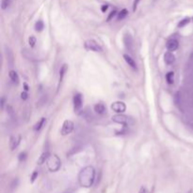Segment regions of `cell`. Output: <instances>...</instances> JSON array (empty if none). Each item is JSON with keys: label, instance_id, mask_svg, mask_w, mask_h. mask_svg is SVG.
<instances>
[{"label": "cell", "instance_id": "1", "mask_svg": "<svg viewBox=\"0 0 193 193\" xmlns=\"http://www.w3.org/2000/svg\"><path fill=\"white\" fill-rule=\"evenodd\" d=\"M95 180V170L92 166L83 168L78 174V182L83 188H91Z\"/></svg>", "mask_w": 193, "mask_h": 193}, {"label": "cell", "instance_id": "19", "mask_svg": "<svg viewBox=\"0 0 193 193\" xmlns=\"http://www.w3.org/2000/svg\"><path fill=\"white\" fill-rule=\"evenodd\" d=\"M166 79L169 84H173V82H174V73L173 72L168 73L166 74Z\"/></svg>", "mask_w": 193, "mask_h": 193}, {"label": "cell", "instance_id": "28", "mask_svg": "<svg viewBox=\"0 0 193 193\" xmlns=\"http://www.w3.org/2000/svg\"><path fill=\"white\" fill-rule=\"evenodd\" d=\"M140 1V0H135L134 1V4H133V11L135 12L137 9V7H138V4H139V2Z\"/></svg>", "mask_w": 193, "mask_h": 193}, {"label": "cell", "instance_id": "8", "mask_svg": "<svg viewBox=\"0 0 193 193\" xmlns=\"http://www.w3.org/2000/svg\"><path fill=\"white\" fill-rule=\"evenodd\" d=\"M123 43H124V46L128 51H132L133 48V39L131 37L130 34H125L123 37Z\"/></svg>", "mask_w": 193, "mask_h": 193}, {"label": "cell", "instance_id": "7", "mask_svg": "<svg viewBox=\"0 0 193 193\" xmlns=\"http://www.w3.org/2000/svg\"><path fill=\"white\" fill-rule=\"evenodd\" d=\"M83 105V98L80 93H76L74 96V109L75 111H79Z\"/></svg>", "mask_w": 193, "mask_h": 193}, {"label": "cell", "instance_id": "17", "mask_svg": "<svg viewBox=\"0 0 193 193\" xmlns=\"http://www.w3.org/2000/svg\"><path fill=\"white\" fill-rule=\"evenodd\" d=\"M43 28H44V24L42 20H39V21L36 22V24H35V30L36 31L41 32V31H43Z\"/></svg>", "mask_w": 193, "mask_h": 193}, {"label": "cell", "instance_id": "25", "mask_svg": "<svg viewBox=\"0 0 193 193\" xmlns=\"http://www.w3.org/2000/svg\"><path fill=\"white\" fill-rule=\"evenodd\" d=\"M116 14H117V12H116V11H112V12L109 13V17H108V19H107V21L109 22V21L111 20V19H113V18L115 17Z\"/></svg>", "mask_w": 193, "mask_h": 193}, {"label": "cell", "instance_id": "13", "mask_svg": "<svg viewBox=\"0 0 193 193\" xmlns=\"http://www.w3.org/2000/svg\"><path fill=\"white\" fill-rule=\"evenodd\" d=\"M94 111L97 114H99V115H103V114L105 113V111H107V109H105L104 104L98 103V104H96L94 105Z\"/></svg>", "mask_w": 193, "mask_h": 193}, {"label": "cell", "instance_id": "24", "mask_svg": "<svg viewBox=\"0 0 193 193\" xmlns=\"http://www.w3.org/2000/svg\"><path fill=\"white\" fill-rule=\"evenodd\" d=\"M17 186H18V179H14L12 182V184H11V189H12V191L15 190L16 188H17Z\"/></svg>", "mask_w": 193, "mask_h": 193}, {"label": "cell", "instance_id": "35", "mask_svg": "<svg viewBox=\"0 0 193 193\" xmlns=\"http://www.w3.org/2000/svg\"><path fill=\"white\" fill-rule=\"evenodd\" d=\"M192 21H193V18H192Z\"/></svg>", "mask_w": 193, "mask_h": 193}, {"label": "cell", "instance_id": "23", "mask_svg": "<svg viewBox=\"0 0 193 193\" xmlns=\"http://www.w3.org/2000/svg\"><path fill=\"white\" fill-rule=\"evenodd\" d=\"M28 43H29V45L30 47H34L36 43H37V40H36V38L34 36H30L29 39H28Z\"/></svg>", "mask_w": 193, "mask_h": 193}, {"label": "cell", "instance_id": "20", "mask_svg": "<svg viewBox=\"0 0 193 193\" xmlns=\"http://www.w3.org/2000/svg\"><path fill=\"white\" fill-rule=\"evenodd\" d=\"M128 15V11L126 9H122V11L118 13V20H122V19H124L125 17H126Z\"/></svg>", "mask_w": 193, "mask_h": 193}, {"label": "cell", "instance_id": "30", "mask_svg": "<svg viewBox=\"0 0 193 193\" xmlns=\"http://www.w3.org/2000/svg\"><path fill=\"white\" fill-rule=\"evenodd\" d=\"M108 9H109V6H108V5H103V6L101 7V11H102V12H107Z\"/></svg>", "mask_w": 193, "mask_h": 193}, {"label": "cell", "instance_id": "10", "mask_svg": "<svg viewBox=\"0 0 193 193\" xmlns=\"http://www.w3.org/2000/svg\"><path fill=\"white\" fill-rule=\"evenodd\" d=\"M164 61H165L166 64L168 65H172L175 62V57L171 51L170 52H166L164 54Z\"/></svg>", "mask_w": 193, "mask_h": 193}, {"label": "cell", "instance_id": "27", "mask_svg": "<svg viewBox=\"0 0 193 193\" xmlns=\"http://www.w3.org/2000/svg\"><path fill=\"white\" fill-rule=\"evenodd\" d=\"M37 177H38V171H34L31 175V183H34V181L36 180Z\"/></svg>", "mask_w": 193, "mask_h": 193}, {"label": "cell", "instance_id": "11", "mask_svg": "<svg viewBox=\"0 0 193 193\" xmlns=\"http://www.w3.org/2000/svg\"><path fill=\"white\" fill-rule=\"evenodd\" d=\"M21 140V137L20 136H15V137H12L11 138V141H9V147H11V150L13 151L14 149H16L20 143Z\"/></svg>", "mask_w": 193, "mask_h": 193}, {"label": "cell", "instance_id": "31", "mask_svg": "<svg viewBox=\"0 0 193 193\" xmlns=\"http://www.w3.org/2000/svg\"><path fill=\"white\" fill-rule=\"evenodd\" d=\"M139 193H146V188H143V187H141L140 188V192Z\"/></svg>", "mask_w": 193, "mask_h": 193}, {"label": "cell", "instance_id": "18", "mask_svg": "<svg viewBox=\"0 0 193 193\" xmlns=\"http://www.w3.org/2000/svg\"><path fill=\"white\" fill-rule=\"evenodd\" d=\"M66 71H67V65H66V64H63V65L60 67V83L62 82L63 77H64V75H65Z\"/></svg>", "mask_w": 193, "mask_h": 193}, {"label": "cell", "instance_id": "34", "mask_svg": "<svg viewBox=\"0 0 193 193\" xmlns=\"http://www.w3.org/2000/svg\"><path fill=\"white\" fill-rule=\"evenodd\" d=\"M188 193H192V190H189V192H188Z\"/></svg>", "mask_w": 193, "mask_h": 193}, {"label": "cell", "instance_id": "12", "mask_svg": "<svg viewBox=\"0 0 193 193\" xmlns=\"http://www.w3.org/2000/svg\"><path fill=\"white\" fill-rule=\"evenodd\" d=\"M123 59H124V60L126 61V63L131 67L132 69L137 70V63H136V61L134 60V59H132L131 56H129L128 54H124L123 55Z\"/></svg>", "mask_w": 193, "mask_h": 193}, {"label": "cell", "instance_id": "14", "mask_svg": "<svg viewBox=\"0 0 193 193\" xmlns=\"http://www.w3.org/2000/svg\"><path fill=\"white\" fill-rule=\"evenodd\" d=\"M49 157H50V153H48V152L43 153L41 156H40V157L38 158L37 164H39V165H43V164H44L47 161V159L49 158Z\"/></svg>", "mask_w": 193, "mask_h": 193}, {"label": "cell", "instance_id": "6", "mask_svg": "<svg viewBox=\"0 0 193 193\" xmlns=\"http://www.w3.org/2000/svg\"><path fill=\"white\" fill-rule=\"evenodd\" d=\"M111 109L115 111L116 113H123L126 110V105L123 102L121 101H116L111 104Z\"/></svg>", "mask_w": 193, "mask_h": 193}, {"label": "cell", "instance_id": "9", "mask_svg": "<svg viewBox=\"0 0 193 193\" xmlns=\"http://www.w3.org/2000/svg\"><path fill=\"white\" fill-rule=\"evenodd\" d=\"M166 46L169 51H175L179 46V43H178V41L175 40V39H171V40L167 42Z\"/></svg>", "mask_w": 193, "mask_h": 193}, {"label": "cell", "instance_id": "4", "mask_svg": "<svg viewBox=\"0 0 193 193\" xmlns=\"http://www.w3.org/2000/svg\"><path fill=\"white\" fill-rule=\"evenodd\" d=\"M111 119L114 122H117V123H120L122 125H129L130 121H131V118H129L128 116L123 115L122 113H118V114L112 116Z\"/></svg>", "mask_w": 193, "mask_h": 193}, {"label": "cell", "instance_id": "21", "mask_svg": "<svg viewBox=\"0 0 193 193\" xmlns=\"http://www.w3.org/2000/svg\"><path fill=\"white\" fill-rule=\"evenodd\" d=\"M190 21V19L189 18H185V19H183V20L178 24V27H183V26H187Z\"/></svg>", "mask_w": 193, "mask_h": 193}, {"label": "cell", "instance_id": "3", "mask_svg": "<svg viewBox=\"0 0 193 193\" xmlns=\"http://www.w3.org/2000/svg\"><path fill=\"white\" fill-rule=\"evenodd\" d=\"M84 47H85V49L88 50V51L102 52V47L94 40H87L84 43Z\"/></svg>", "mask_w": 193, "mask_h": 193}, {"label": "cell", "instance_id": "2", "mask_svg": "<svg viewBox=\"0 0 193 193\" xmlns=\"http://www.w3.org/2000/svg\"><path fill=\"white\" fill-rule=\"evenodd\" d=\"M46 165H47L48 170H49L50 171H52V172H55V171H57L60 169L61 161H60V157H57V154L53 153V154H50L49 158L47 159Z\"/></svg>", "mask_w": 193, "mask_h": 193}, {"label": "cell", "instance_id": "5", "mask_svg": "<svg viewBox=\"0 0 193 193\" xmlns=\"http://www.w3.org/2000/svg\"><path fill=\"white\" fill-rule=\"evenodd\" d=\"M74 122L72 121H70V120H66L62 123L60 134L62 135V136H67V135H69L74 130Z\"/></svg>", "mask_w": 193, "mask_h": 193}, {"label": "cell", "instance_id": "16", "mask_svg": "<svg viewBox=\"0 0 193 193\" xmlns=\"http://www.w3.org/2000/svg\"><path fill=\"white\" fill-rule=\"evenodd\" d=\"M45 122H46V119H45V118H42L40 121H39V122L34 125V130H35V131H40V130L44 126Z\"/></svg>", "mask_w": 193, "mask_h": 193}, {"label": "cell", "instance_id": "22", "mask_svg": "<svg viewBox=\"0 0 193 193\" xmlns=\"http://www.w3.org/2000/svg\"><path fill=\"white\" fill-rule=\"evenodd\" d=\"M9 4H11V0H2L1 2V9H6L9 8Z\"/></svg>", "mask_w": 193, "mask_h": 193}, {"label": "cell", "instance_id": "32", "mask_svg": "<svg viewBox=\"0 0 193 193\" xmlns=\"http://www.w3.org/2000/svg\"><path fill=\"white\" fill-rule=\"evenodd\" d=\"M4 104H5V99L2 98V99H1V108H2V109L4 108Z\"/></svg>", "mask_w": 193, "mask_h": 193}, {"label": "cell", "instance_id": "26", "mask_svg": "<svg viewBox=\"0 0 193 193\" xmlns=\"http://www.w3.org/2000/svg\"><path fill=\"white\" fill-rule=\"evenodd\" d=\"M26 158V153H21L19 154V160L20 161H24Z\"/></svg>", "mask_w": 193, "mask_h": 193}, {"label": "cell", "instance_id": "29", "mask_svg": "<svg viewBox=\"0 0 193 193\" xmlns=\"http://www.w3.org/2000/svg\"><path fill=\"white\" fill-rule=\"evenodd\" d=\"M21 98L23 99V100H26L27 99V91H23L22 93H21Z\"/></svg>", "mask_w": 193, "mask_h": 193}, {"label": "cell", "instance_id": "15", "mask_svg": "<svg viewBox=\"0 0 193 193\" xmlns=\"http://www.w3.org/2000/svg\"><path fill=\"white\" fill-rule=\"evenodd\" d=\"M9 78H11V80L13 82V83H16V84H18L19 83V75H18V74L15 72V71H13V70H11L9 71Z\"/></svg>", "mask_w": 193, "mask_h": 193}, {"label": "cell", "instance_id": "33", "mask_svg": "<svg viewBox=\"0 0 193 193\" xmlns=\"http://www.w3.org/2000/svg\"><path fill=\"white\" fill-rule=\"evenodd\" d=\"M24 87H25V91H28V87H27V85H26V83L24 84Z\"/></svg>", "mask_w": 193, "mask_h": 193}]
</instances>
